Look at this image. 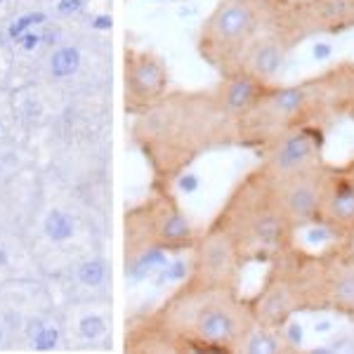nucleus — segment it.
I'll return each instance as SVG.
<instances>
[{"mask_svg": "<svg viewBox=\"0 0 354 354\" xmlns=\"http://www.w3.org/2000/svg\"><path fill=\"white\" fill-rule=\"evenodd\" d=\"M137 137L153 168L163 175L180 173L205 149L236 142V125L220 111L210 93L165 95L156 106L140 113Z\"/></svg>", "mask_w": 354, "mask_h": 354, "instance_id": "f257e3e1", "label": "nucleus"}, {"mask_svg": "<svg viewBox=\"0 0 354 354\" xmlns=\"http://www.w3.org/2000/svg\"><path fill=\"white\" fill-rule=\"evenodd\" d=\"M165 345L189 352H241L255 319L239 288L194 286L185 281L156 312Z\"/></svg>", "mask_w": 354, "mask_h": 354, "instance_id": "f03ea898", "label": "nucleus"}, {"mask_svg": "<svg viewBox=\"0 0 354 354\" xmlns=\"http://www.w3.org/2000/svg\"><path fill=\"white\" fill-rule=\"evenodd\" d=\"M347 85V62L300 83H272L241 121H236V142L262 147L283 130L305 123H324L326 116H340Z\"/></svg>", "mask_w": 354, "mask_h": 354, "instance_id": "7ed1b4c3", "label": "nucleus"}, {"mask_svg": "<svg viewBox=\"0 0 354 354\" xmlns=\"http://www.w3.org/2000/svg\"><path fill=\"white\" fill-rule=\"evenodd\" d=\"M213 222L234 239L245 262L277 260L293 248L298 234L279 203L272 177L260 165L234 187Z\"/></svg>", "mask_w": 354, "mask_h": 354, "instance_id": "20e7f679", "label": "nucleus"}, {"mask_svg": "<svg viewBox=\"0 0 354 354\" xmlns=\"http://www.w3.org/2000/svg\"><path fill=\"white\" fill-rule=\"evenodd\" d=\"M290 3L293 0H218L198 28V57L218 73L230 71L265 28L286 19Z\"/></svg>", "mask_w": 354, "mask_h": 354, "instance_id": "39448f33", "label": "nucleus"}, {"mask_svg": "<svg viewBox=\"0 0 354 354\" xmlns=\"http://www.w3.org/2000/svg\"><path fill=\"white\" fill-rule=\"evenodd\" d=\"M198 234L168 192L149 198L125 215V253L140 248H163L168 253L192 250Z\"/></svg>", "mask_w": 354, "mask_h": 354, "instance_id": "423d86ee", "label": "nucleus"}, {"mask_svg": "<svg viewBox=\"0 0 354 354\" xmlns=\"http://www.w3.org/2000/svg\"><path fill=\"white\" fill-rule=\"evenodd\" d=\"M324 145H326L324 123L295 125L262 147L260 168L272 180H283L290 175L307 173V170H317L324 165Z\"/></svg>", "mask_w": 354, "mask_h": 354, "instance_id": "0eeeda50", "label": "nucleus"}, {"mask_svg": "<svg viewBox=\"0 0 354 354\" xmlns=\"http://www.w3.org/2000/svg\"><path fill=\"white\" fill-rule=\"evenodd\" d=\"M194 258L189 277L185 281L194 286L210 288H239V277L243 270V255L234 239L220 225L210 222L208 230L194 243Z\"/></svg>", "mask_w": 354, "mask_h": 354, "instance_id": "6e6552de", "label": "nucleus"}, {"mask_svg": "<svg viewBox=\"0 0 354 354\" xmlns=\"http://www.w3.org/2000/svg\"><path fill=\"white\" fill-rule=\"evenodd\" d=\"M168 64L153 50L125 48L123 53V104L125 113L140 116L168 95Z\"/></svg>", "mask_w": 354, "mask_h": 354, "instance_id": "1a4fd4ad", "label": "nucleus"}, {"mask_svg": "<svg viewBox=\"0 0 354 354\" xmlns=\"http://www.w3.org/2000/svg\"><path fill=\"white\" fill-rule=\"evenodd\" d=\"M250 314H253L255 324L267 328H281L288 319H293V314L300 310V298L295 283L290 279V272L286 267V260L279 255L277 260H272V270L265 277V283L255 293V298H248Z\"/></svg>", "mask_w": 354, "mask_h": 354, "instance_id": "9d476101", "label": "nucleus"}, {"mask_svg": "<svg viewBox=\"0 0 354 354\" xmlns=\"http://www.w3.org/2000/svg\"><path fill=\"white\" fill-rule=\"evenodd\" d=\"M317 222L338 239H354V165H326Z\"/></svg>", "mask_w": 354, "mask_h": 354, "instance_id": "9b49d317", "label": "nucleus"}, {"mask_svg": "<svg viewBox=\"0 0 354 354\" xmlns=\"http://www.w3.org/2000/svg\"><path fill=\"white\" fill-rule=\"evenodd\" d=\"M288 26L300 43L307 36H338L354 28V0H293Z\"/></svg>", "mask_w": 354, "mask_h": 354, "instance_id": "f8f14e48", "label": "nucleus"}, {"mask_svg": "<svg viewBox=\"0 0 354 354\" xmlns=\"http://www.w3.org/2000/svg\"><path fill=\"white\" fill-rule=\"evenodd\" d=\"M298 43H300L298 36H295L293 28L288 26V17H286V19L279 21V24L265 28V31L243 50L236 66L250 71L253 76L262 78L265 83H274L279 73H281V68L286 66L288 53Z\"/></svg>", "mask_w": 354, "mask_h": 354, "instance_id": "ddd939ff", "label": "nucleus"}, {"mask_svg": "<svg viewBox=\"0 0 354 354\" xmlns=\"http://www.w3.org/2000/svg\"><path fill=\"white\" fill-rule=\"evenodd\" d=\"M326 163L317 170H307L300 175H290L283 180H272L277 198L281 203L286 218L293 222L295 230L317 222L319 203H322V185Z\"/></svg>", "mask_w": 354, "mask_h": 354, "instance_id": "4468645a", "label": "nucleus"}, {"mask_svg": "<svg viewBox=\"0 0 354 354\" xmlns=\"http://www.w3.org/2000/svg\"><path fill=\"white\" fill-rule=\"evenodd\" d=\"M272 83H265L262 78L253 76L250 71L236 66L220 73V83L213 90V97L218 102L220 111L236 125V121H241L245 113L258 104V100L265 95V90Z\"/></svg>", "mask_w": 354, "mask_h": 354, "instance_id": "2eb2a0df", "label": "nucleus"}, {"mask_svg": "<svg viewBox=\"0 0 354 354\" xmlns=\"http://www.w3.org/2000/svg\"><path fill=\"white\" fill-rule=\"evenodd\" d=\"M324 300H326V312L354 317V253L335 248L328 250Z\"/></svg>", "mask_w": 354, "mask_h": 354, "instance_id": "dca6fc26", "label": "nucleus"}, {"mask_svg": "<svg viewBox=\"0 0 354 354\" xmlns=\"http://www.w3.org/2000/svg\"><path fill=\"white\" fill-rule=\"evenodd\" d=\"M283 350H286V345H283L281 330L260 326V324H255V326L250 328L248 338L243 340V347H241V352L245 354H277Z\"/></svg>", "mask_w": 354, "mask_h": 354, "instance_id": "f3484780", "label": "nucleus"}, {"mask_svg": "<svg viewBox=\"0 0 354 354\" xmlns=\"http://www.w3.org/2000/svg\"><path fill=\"white\" fill-rule=\"evenodd\" d=\"M43 232H45V236L55 243H62V241H66V239H71V234H73L71 215H66L64 210H57V208L50 210V213L45 215Z\"/></svg>", "mask_w": 354, "mask_h": 354, "instance_id": "a211bd4d", "label": "nucleus"}, {"mask_svg": "<svg viewBox=\"0 0 354 354\" xmlns=\"http://www.w3.org/2000/svg\"><path fill=\"white\" fill-rule=\"evenodd\" d=\"M78 64H81V57H78L76 48H59L50 59V71L57 78H66L71 73H76Z\"/></svg>", "mask_w": 354, "mask_h": 354, "instance_id": "6ab92c4d", "label": "nucleus"}, {"mask_svg": "<svg viewBox=\"0 0 354 354\" xmlns=\"http://www.w3.org/2000/svg\"><path fill=\"white\" fill-rule=\"evenodd\" d=\"M106 279V265L104 260L93 258V260H85L81 267H78V281L88 288H97L102 286Z\"/></svg>", "mask_w": 354, "mask_h": 354, "instance_id": "aec40b11", "label": "nucleus"}, {"mask_svg": "<svg viewBox=\"0 0 354 354\" xmlns=\"http://www.w3.org/2000/svg\"><path fill=\"white\" fill-rule=\"evenodd\" d=\"M78 333L85 340H100L106 333V322L100 314H85L81 322H78Z\"/></svg>", "mask_w": 354, "mask_h": 354, "instance_id": "412c9836", "label": "nucleus"}, {"mask_svg": "<svg viewBox=\"0 0 354 354\" xmlns=\"http://www.w3.org/2000/svg\"><path fill=\"white\" fill-rule=\"evenodd\" d=\"M279 330H281L286 350H298V347H302V342H305V328H302V324L295 322V319H288Z\"/></svg>", "mask_w": 354, "mask_h": 354, "instance_id": "4be33fe9", "label": "nucleus"}, {"mask_svg": "<svg viewBox=\"0 0 354 354\" xmlns=\"http://www.w3.org/2000/svg\"><path fill=\"white\" fill-rule=\"evenodd\" d=\"M31 340H33V347H36L38 352L55 350L57 342H59V330H57L55 326H43Z\"/></svg>", "mask_w": 354, "mask_h": 354, "instance_id": "5701e85b", "label": "nucleus"}, {"mask_svg": "<svg viewBox=\"0 0 354 354\" xmlns=\"http://www.w3.org/2000/svg\"><path fill=\"white\" fill-rule=\"evenodd\" d=\"M340 116H347L354 121V64L350 62L347 66V85H345V97L340 104Z\"/></svg>", "mask_w": 354, "mask_h": 354, "instance_id": "b1692460", "label": "nucleus"}, {"mask_svg": "<svg viewBox=\"0 0 354 354\" xmlns=\"http://www.w3.org/2000/svg\"><path fill=\"white\" fill-rule=\"evenodd\" d=\"M180 189L185 192V194L196 192L198 189V177L192 175V173H185V175L180 177Z\"/></svg>", "mask_w": 354, "mask_h": 354, "instance_id": "393cba45", "label": "nucleus"}, {"mask_svg": "<svg viewBox=\"0 0 354 354\" xmlns=\"http://www.w3.org/2000/svg\"><path fill=\"white\" fill-rule=\"evenodd\" d=\"M0 265H8V253L5 250H0Z\"/></svg>", "mask_w": 354, "mask_h": 354, "instance_id": "a878e982", "label": "nucleus"}, {"mask_svg": "<svg viewBox=\"0 0 354 354\" xmlns=\"http://www.w3.org/2000/svg\"><path fill=\"white\" fill-rule=\"evenodd\" d=\"M3 340H5V330H3V326H0V345H3Z\"/></svg>", "mask_w": 354, "mask_h": 354, "instance_id": "bb28decb", "label": "nucleus"}, {"mask_svg": "<svg viewBox=\"0 0 354 354\" xmlns=\"http://www.w3.org/2000/svg\"><path fill=\"white\" fill-rule=\"evenodd\" d=\"M350 163H352V165H354V158H352V161H350Z\"/></svg>", "mask_w": 354, "mask_h": 354, "instance_id": "cd10ccee", "label": "nucleus"}]
</instances>
